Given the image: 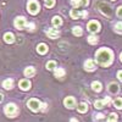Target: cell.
Wrapping results in <instances>:
<instances>
[{"label": "cell", "mask_w": 122, "mask_h": 122, "mask_svg": "<svg viewBox=\"0 0 122 122\" xmlns=\"http://www.w3.org/2000/svg\"><path fill=\"white\" fill-rule=\"evenodd\" d=\"M27 10L30 15H37L40 10V5L38 4L37 0H29L27 4Z\"/></svg>", "instance_id": "obj_3"}, {"label": "cell", "mask_w": 122, "mask_h": 122, "mask_svg": "<svg viewBox=\"0 0 122 122\" xmlns=\"http://www.w3.org/2000/svg\"><path fill=\"white\" fill-rule=\"evenodd\" d=\"M18 87L21 88L22 90H28L30 88V82L28 79H21L20 83H18Z\"/></svg>", "instance_id": "obj_12"}, {"label": "cell", "mask_w": 122, "mask_h": 122, "mask_svg": "<svg viewBox=\"0 0 122 122\" xmlns=\"http://www.w3.org/2000/svg\"><path fill=\"white\" fill-rule=\"evenodd\" d=\"M110 103H111V99H110L109 97H106L104 100H97L95 103H94V106H95L97 109H103L105 104H110Z\"/></svg>", "instance_id": "obj_9"}, {"label": "cell", "mask_w": 122, "mask_h": 122, "mask_svg": "<svg viewBox=\"0 0 122 122\" xmlns=\"http://www.w3.org/2000/svg\"><path fill=\"white\" fill-rule=\"evenodd\" d=\"M3 87H4L5 89H7V90L11 89V88L14 87V81L10 79V78H9V79H5L4 82H3Z\"/></svg>", "instance_id": "obj_18"}, {"label": "cell", "mask_w": 122, "mask_h": 122, "mask_svg": "<svg viewBox=\"0 0 122 122\" xmlns=\"http://www.w3.org/2000/svg\"><path fill=\"white\" fill-rule=\"evenodd\" d=\"M72 33L76 36V37H79V36H82V28H81L79 26H76V27H73L72 28Z\"/></svg>", "instance_id": "obj_23"}, {"label": "cell", "mask_w": 122, "mask_h": 122, "mask_svg": "<svg viewBox=\"0 0 122 122\" xmlns=\"http://www.w3.org/2000/svg\"><path fill=\"white\" fill-rule=\"evenodd\" d=\"M65 76V70L64 68H55V77L56 78H62Z\"/></svg>", "instance_id": "obj_21"}, {"label": "cell", "mask_w": 122, "mask_h": 122, "mask_svg": "<svg viewBox=\"0 0 122 122\" xmlns=\"http://www.w3.org/2000/svg\"><path fill=\"white\" fill-rule=\"evenodd\" d=\"M64 105H65L67 109H73L75 105H76V100H75V98H73V97H67V98H65V100H64Z\"/></svg>", "instance_id": "obj_8"}, {"label": "cell", "mask_w": 122, "mask_h": 122, "mask_svg": "<svg viewBox=\"0 0 122 122\" xmlns=\"http://www.w3.org/2000/svg\"><path fill=\"white\" fill-rule=\"evenodd\" d=\"M115 30L117 33H122V22H117L115 25Z\"/></svg>", "instance_id": "obj_29"}, {"label": "cell", "mask_w": 122, "mask_h": 122, "mask_svg": "<svg viewBox=\"0 0 122 122\" xmlns=\"http://www.w3.org/2000/svg\"><path fill=\"white\" fill-rule=\"evenodd\" d=\"M114 106L116 107V109H122V99L121 98H116L115 100H114Z\"/></svg>", "instance_id": "obj_25"}, {"label": "cell", "mask_w": 122, "mask_h": 122, "mask_svg": "<svg viewBox=\"0 0 122 122\" xmlns=\"http://www.w3.org/2000/svg\"><path fill=\"white\" fill-rule=\"evenodd\" d=\"M55 5V0H45V6L46 7H53Z\"/></svg>", "instance_id": "obj_30"}, {"label": "cell", "mask_w": 122, "mask_h": 122, "mask_svg": "<svg viewBox=\"0 0 122 122\" xmlns=\"http://www.w3.org/2000/svg\"><path fill=\"white\" fill-rule=\"evenodd\" d=\"M84 68H86L87 71H89V72L94 71V70H95V61L88 59V60L86 61V62H84Z\"/></svg>", "instance_id": "obj_11"}, {"label": "cell", "mask_w": 122, "mask_h": 122, "mask_svg": "<svg viewBox=\"0 0 122 122\" xmlns=\"http://www.w3.org/2000/svg\"><path fill=\"white\" fill-rule=\"evenodd\" d=\"M4 40H5L6 43H14V42H15V36H14L12 33L7 32V33H5V36H4Z\"/></svg>", "instance_id": "obj_17"}, {"label": "cell", "mask_w": 122, "mask_h": 122, "mask_svg": "<svg viewBox=\"0 0 122 122\" xmlns=\"http://www.w3.org/2000/svg\"><path fill=\"white\" fill-rule=\"evenodd\" d=\"M70 15H71V17H72V18H79L81 16L86 17V16H87V12H86V11H84V12H81L77 7H75V9L71 10V14H70Z\"/></svg>", "instance_id": "obj_10"}, {"label": "cell", "mask_w": 122, "mask_h": 122, "mask_svg": "<svg viewBox=\"0 0 122 122\" xmlns=\"http://www.w3.org/2000/svg\"><path fill=\"white\" fill-rule=\"evenodd\" d=\"M71 4L75 5L76 7L79 6H87L89 4V0H71Z\"/></svg>", "instance_id": "obj_13"}, {"label": "cell", "mask_w": 122, "mask_h": 122, "mask_svg": "<svg viewBox=\"0 0 122 122\" xmlns=\"http://www.w3.org/2000/svg\"><path fill=\"white\" fill-rule=\"evenodd\" d=\"M97 7L101 11V14H104L105 16H111L112 15V10H111V6L110 5H107L106 3H104V1H99V3H97Z\"/></svg>", "instance_id": "obj_4"}, {"label": "cell", "mask_w": 122, "mask_h": 122, "mask_svg": "<svg viewBox=\"0 0 122 122\" xmlns=\"http://www.w3.org/2000/svg\"><path fill=\"white\" fill-rule=\"evenodd\" d=\"M120 59H121V61H122V53H121V55H120Z\"/></svg>", "instance_id": "obj_37"}, {"label": "cell", "mask_w": 122, "mask_h": 122, "mask_svg": "<svg viewBox=\"0 0 122 122\" xmlns=\"http://www.w3.org/2000/svg\"><path fill=\"white\" fill-rule=\"evenodd\" d=\"M34 27H36V25H34V23H29V25H28L29 30H34Z\"/></svg>", "instance_id": "obj_33"}, {"label": "cell", "mask_w": 122, "mask_h": 122, "mask_svg": "<svg viewBox=\"0 0 122 122\" xmlns=\"http://www.w3.org/2000/svg\"><path fill=\"white\" fill-rule=\"evenodd\" d=\"M78 112H81V114H84V112H87L88 111V105L86 104V103H81V104H78Z\"/></svg>", "instance_id": "obj_20"}, {"label": "cell", "mask_w": 122, "mask_h": 122, "mask_svg": "<svg viewBox=\"0 0 122 122\" xmlns=\"http://www.w3.org/2000/svg\"><path fill=\"white\" fill-rule=\"evenodd\" d=\"M27 106L32 110V111H38L40 109V106H42V103L38 100V99H29L28 103H27Z\"/></svg>", "instance_id": "obj_5"}, {"label": "cell", "mask_w": 122, "mask_h": 122, "mask_svg": "<svg viewBox=\"0 0 122 122\" xmlns=\"http://www.w3.org/2000/svg\"><path fill=\"white\" fill-rule=\"evenodd\" d=\"M92 89H93L94 92H101V83L100 82H93L92 83Z\"/></svg>", "instance_id": "obj_22"}, {"label": "cell", "mask_w": 122, "mask_h": 122, "mask_svg": "<svg viewBox=\"0 0 122 122\" xmlns=\"http://www.w3.org/2000/svg\"><path fill=\"white\" fill-rule=\"evenodd\" d=\"M107 89H109V92L111 94H117L118 93V90H120V87H118V84L117 83H110L109 84V87H107Z\"/></svg>", "instance_id": "obj_14"}, {"label": "cell", "mask_w": 122, "mask_h": 122, "mask_svg": "<svg viewBox=\"0 0 122 122\" xmlns=\"http://www.w3.org/2000/svg\"><path fill=\"white\" fill-rule=\"evenodd\" d=\"M111 1H115V0H111Z\"/></svg>", "instance_id": "obj_38"}, {"label": "cell", "mask_w": 122, "mask_h": 122, "mask_svg": "<svg viewBox=\"0 0 122 122\" xmlns=\"http://www.w3.org/2000/svg\"><path fill=\"white\" fill-rule=\"evenodd\" d=\"M116 14H117V16H118V17H122V6H120V7L117 9Z\"/></svg>", "instance_id": "obj_32"}, {"label": "cell", "mask_w": 122, "mask_h": 122, "mask_svg": "<svg viewBox=\"0 0 122 122\" xmlns=\"http://www.w3.org/2000/svg\"><path fill=\"white\" fill-rule=\"evenodd\" d=\"M46 36L49 38H51V39H56L60 36V33L57 32L56 29H49V30H46Z\"/></svg>", "instance_id": "obj_16"}, {"label": "cell", "mask_w": 122, "mask_h": 122, "mask_svg": "<svg viewBox=\"0 0 122 122\" xmlns=\"http://www.w3.org/2000/svg\"><path fill=\"white\" fill-rule=\"evenodd\" d=\"M70 122H78V121H77L76 118H71V120H70Z\"/></svg>", "instance_id": "obj_35"}, {"label": "cell", "mask_w": 122, "mask_h": 122, "mask_svg": "<svg viewBox=\"0 0 122 122\" xmlns=\"http://www.w3.org/2000/svg\"><path fill=\"white\" fill-rule=\"evenodd\" d=\"M27 26V21L25 17H16L15 20V27L17 29H23Z\"/></svg>", "instance_id": "obj_7"}, {"label": "cell", "mask_w": 122, "mask_h": 122, "mask_svg": "<svg viewBox=\"0 0 122 122\" xmlns=\"http://www.w3.org/2000/svg\"><path fill=\"white\" fill-rule=\"evenodd\" d=\"M117 78L122 82V71H118V72H117Z\"/></svg>", "instance_id": "obj_34"}, {"label": "cell", "mask_w": 122, "mask_h": 122, "mask_svg": "<svg viewBox=\"0 0 122 122\" xmlns=\"http://www.w3.org/2000/svg\"><path fill=\"white\" fill-rule=\"evenodd\" d=\"M104 117H105V116H104L103 114H99V115L95 116V121H97V122H101V121L104 120Z\"/></svg>", "instance_id": "obj_31"}, {"label": "cell", "mask_w": 122, "mask_h": 122, "mask_svg": "<svg viewBox=\"0 0 122 122\" xmlns=\"http://www.w3.org/2000/svg\"><path fill=\"white\" fill-rule=\"evenodd\" d=\"M107 122H117V115L116 114H110L107 117Z\"/></svg>", "instance_id": "obj_28"}, {"label": "cell", "mask_w": 122, "mask_h": 122, "mask_svg": "<svg viewBox=\"0 0 122 122\" xmlns=\"http://www.w3.org/2000/svg\"><path fill=\"white\" fill-rule=\"evenodd\" d=\"M46 68L48 70H55L56 68V62L55 61H49V62L46 64Z\"/></svg>", "instance_id": "obj_27"}, {"label": "cell", "mask_w": 122, "mask_h": 122, "mask_svg": "<svg viewBox=\"0 0 122 122\" xmlns=\"http://www.w3.org/2000/svg\"><path fill=\"white\" fill-rule=\"evenodd\" d=\"M61 23H62V21H61V17L55 16V17L53 18V26H54V27H60Z\"/></svg>", "instance_id": "obj_24"}, {"label": "cell", "mask_w": 122, "mask_h": 122, "mask_svg": "<svg viewBox=\"0 0 122 122\" xmlns=\"http://www.w3.org/2000/svg\"><path fill=\"white\" fill-rule=\"evenodd\" d=\"M36 75V70L33 67H27L25 70V76L26 77H33Z\"/></svg>", "instance_id": "obj_19"}, {"label": "cell", "mask_w": 122, "mask_h": 122, "mask_svg": "<svg viewBox=\"0 0 122 122\" xmlns=\"http://www.w3.org/2000/svg\"><path fill=\"white\" fill-rule=\"evenodd\" d=\"M3 99H4V98H3V94L0 93V103H1V101H3Z\"/></svg>", "instance_id": "obj_36"}, {"label": "cell", "mask_w": 122, "mask_h": 122, "mask_svg": "<svg viewBox=\"0 0 122 122\" xmlns=\"http://www.w3.org/2000/svg\"><path fill=\"white\" fill-rule=\"evenodd\" d=\"M87 28L90 33H97L100 30V23L98 21H90L88 25H87Z\"/></svg>", "instance_id": "obj_6"}, {"label": "cell", "mask_w": 122, "mask_h": 122, "mask_svg": "<svg viewBox=\"0 0 122 122\" xmlns=\"http://www.w3.org/2000/svg\"><path fill=\"white\" fill-rule=\"evenodd\" d=\"M4 111H5L6 116H9V117H16L17 114H18V109H17L16 104H14V103L7 104V105L4 107Z\"/></svg>", "instance_id": "obj_2"}, {"label": "cell", "mask_w": 122, "mask_h": 122, "mask_svg": "<svg viewBox=\"0 0 122 122\" xmlns=\"http://www.w3.org/2000/svg\"><path fill=\"white\" fill-rule=\"evenodd\" d=\"M112 59H114V54L110 49L107 48H101L99 49L97 54H95V61L103 67H107L111 65L112 62Z\"/></svg>", "instance_id": "obj_1"}, {"label": "cell", "mask_w": 122, "mask_h": 122, "mask_svg": "<svg viewBox=\"0 0 122 122\" xmlns=\"http://www.w3.org/2000/svg\"><path fill=\"white\" fill-rule=\"evenodd\" d=\"M99 42V39H98V37L97 36H90V37H88V43L89 44H97Z\"/></svg>", "instance_id": "obj_26"}, {"label": "cell", "mask_w": 122, "mask_h": 122, "mask_svg": "<svg viewBox=\"0 0 122 122\" xmlns=\"http://www.w3.org/2000/svg\"><path fill=\"white\" fill-rule=\"evenodd\" d=\"M37 51H38L39 54H42V55L46 54V53H48V46H46V44H44V43L39 44V45L37 46Z\"/></svg>", "instance_id": "obj_15"}]
</instances>
